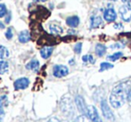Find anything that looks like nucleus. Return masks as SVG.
Returning <instances> with one entry per match:
<instances>
[{
    "mask_svg": "<svg viewBox=\"0 0 131 122\" xmlns=\"http://www.w3.org/2000/svg\"><path fill=\"white\" fill-rule=\"evenodd\" d=\"M47 122H61V121L59 120L58 119H56V118H51V119H49Z\"/></svg>",
    "mask_w": 131,
    "mask_h": 122,
    "instance_id": "obj_30",
    "label": "nucleus"
},
{
    "mask_svg": "<svg viewBox=\"0 0 131 122\" xmlns=\"http://www.w3.org/2000/svg\"><path fill=\"white\" fill-rule=\"evenodd\" d=\"M10 20H11V13H9L8 15H7L6 18H5V23H10Z\"/></svg>",
    "mask_w": 131,
    "mask_h": 122,
    "instance_id": "obj_29",
    "label": "nucleus"
},
{
    "mask_svg": "<svg viewBox=\"0 0 131 122\" xmlns=\"http://www.w3.org/2000/svg\"><path fill=\"white\" fill-rule=\"evenodd\" d=\"M101 109H102V113L104 116L105 119H109V120H114L115 119L113 112H112V110L109 107L106 100H103L102 101V103H101Z\"/></svg>",
    "mask_w": 131,
    "mask_h": 122,
    "instance_id": "obj_2",
    "label": "nucleus"
},
{
    "mask_svg": "<svg viewBox=\"0 0 131 122\" xmlns=\"http://www.w3.org/2000/svg\"><path fill=\"white\" fill-rule=\"evenodd\" d=\"M90 23H91V28L92 29H95V28L100 27L103 24V20L100 16H92L90 19Z\"/></svg>",
    "mask_w": 131,
    "mask_h": 122,
    "instance_id": "obj_11",
    "label": "nucleus"
},
{
    "mask_svg": "<svg viewBox=\"0 0 131 122\" xmlns=\"http://www.w3.org/2000/svg\"><path fill=\"white\" fill-rule=\"evenodd\" d=\"M62 110H63L65 113H69L70 110L72 112V105H71V99L65 97L62 100Z\"/></svg>",
    "mask_w": 131,
    "mask_h": 122,
    "instance_id": "obj_9",
    "label": "nucleus"
},
{
    "mask_svg": "<svg viewBox=\"0 0 131 122\" xmlns=\"http://www.w3.org/2000/svg\"><path fill=\"white\" fill-rule=\"evenodd\" d=\"M121 1H122L123 3L127 4V5H129V6H130V5H131V0H121Z\"/></svg>",
    "mask_w": 131,
    "mask_h": 122,
    "instance_id": "obj_32",
    "label": "nucleus"
},
{
    "mask_svg": "<svg viewBox=\"0 0 131 122\" xmlns=\"http://www.w3.org/2000/svg\"><path fill=\"white\" fill-rule=\"evenodd\" d=\"M8 62L5 61H0V74H5L8 71Z\"/></svg>",
    "mask_w": 131,
    "mask_h": 122,
    "instance_id": "obj_17",
    "label": "nucleus"
},
{
    "mask_svg": "<svg viewBox=\"0 0 131 122\" xmlns=\"http://www.w3.org/2000/svg\"><path fill=\"white\" fill-rule=\"evenodd\" d=\"M128 96V91L125 83H119L116 85L112 89L110 95V103L115 109H119L125 103Z\"/></svg>",
    "mask_w": 131,
    "mask_h": 122,
    "instance_id": "obj_1",
    "label": "nucleus"
},
{
    "mask_svg": "<svg viewBox=\"0 0 131 122\" xmlns=\"http://www.w3.org/2000/svg\"><path fill=\"white\" fill-rule=\"evenodd\" d=\"M119 15L121 18L126 23L131 21V7L129 5H123L119 8Z\"/></svg>",
    "mask_w": 131,
    "mask_h": 122,
    "instance_id": "obj_5",
    "label": "nucleus"
},
{
    "mask_svg": "<svg viewBox=\"0 0 131 122\" xmlns=\"http://www.w3.org/2000/svg\"><path fill=\"white\" fill-rule=\"evenodd\" d=\"M75 103H76L77 107H78L79 112H81V114L84 116H88V107L86 106L83 97L80 96V95H78V96L75 98Z\"/></svg>",
    "mask_w": 131,
    "mask_h": 122,
    "instance_id": "obj_3",
    "label": "nucleus"
},
{
    "mask_svg": "<svg viewBox=\"0 0 131 122\" xmlns=\"http://www.w3.org/2000/svg\"><path fill=\"white\" fill-rule=\"evenodd\" d=\"M40 1H42V2H46L47 0H40Z\"/></svg>",
    "mask_w": 131,
    "mask_h": 122,
    "instance_id": "obj_36",
    "label": "nucleus"
},
{
    "mask_svg": "<svg viewBox=\"0 0 131 122\" xmlns=\"http://www.w3.org/2000/svg\"><path fill=\"white\" fill-rule=\"evenodd\" d=\"M26 69L31 70V71H38V69H39V62H38V60L33 59V60H31L26 65Z\"/></svg>",
    "mask_w": 131,
    "mask_h": 122,
    "instance_id": "obj_15",
    "label": "nucleus"
},
{
    "mask_svg": "<svg viewBox=\"0 0 131 122\" xmlns=\"http://www.w3.org/2000/svg\"><path fill=\"white\" fill-rule=\"evenodd\" d=\"M70 63H71V64L74 63V60H71V61H70Z\"/></svg>",
    "mask_w": 131,
    "mask_h": 122,
    "instance_id": "obj_34",
    "label": "nucleus"
},
{
    "mask_svg": "<svg viewBox=\"0 0 131 122\" xmlns=\"http://www.w3.org/2000/svg\"><path fill=\"white\" fill-rule=\"evenodd\" d=\"M6 6L4 4H0V18L4 17L6 14Z\"/></svg>",
    "mask_w": 131,
    "mask_h": 122,
    "instance_id": "obj_23",
    "label": "nucleus"
},
{
    "mask_svg": "<svg viewBox=\"0 0 131 122\" xmlns=\"http://www.w3.org/2000/svg\"><path fill=\"white\" fill-rule=\"evenodd\" d=\"M18 39L21 43H27L28 41H29L30 39V34L28 30H23L19 34Z\"/></svg>",
    "mask_w": 131,
    "mask_h": 122,
    "instance_id": "obj_13",
    "label": "nucleus"
},
{
    "mask_svg": "<svg viewBox=\"0 0 131 122\" xmlns=\"http://www.w3.org/2000/svg\"><path fill=\"white\" fill-rule=\"evenodd\" d=\"M122 56H123V53H121V52H117V53H114L113 54L108 56L107 59L112 61V62H114V61H116V60H119V59Z\"/></svg>",
    "mask_w": 131,
    "mask_h": 122,
    "instance_id": "obj_20",
    "label": "nucleus"
},
{
    "mask_svg": "<svg viewBox=\"0 0 131 122\" xmlns=\"http://www.w3.org/2000/svg\"><path fill=\"white\" fill-rule=\"evenodd\" d=\"M53 51V47H48V46H47V47H44L43 48L40 50V54H41L42 58L47 59L52 54Z\"/></svg>",
    "mask_w": 131,
    "mask_h": 122,
    "instance_id": "obj_12",
    "label": "nucleus"
},
{
    "mask_svg": "<svg viewBox=\"0 0 131 122\" xmlns=\"http://www.w3.org/2000/svg\"><path fill=\"white\" fill-rule=\"evenodd\" d=\"M34 2H38V1H40V0H33Z\"/></svg>",
    "mask_w": 131,
    "mask_h": 122,
    "instance_id": "obj_35",
    "label": "nucleus"
},
{
    "mask_svg": "<svg viewBox=\"0 0 131 122\" xmlns=\"http://www.w3.org/2000/svg\"><path fill=\"white\" fill-rule=\"evenodd\" d=\"M123 46L121 45V44H115V46H112V48H121V47H122Z\"/></svg>",
    "mask_w": 131,
    "mask_h": 122,
    "instance_id": "obj_31",
    "label": "nucleus"
},
{
    "mask_svg": "<svg viewBox=\"0 0 131 122\" xmlns=\"http://www.w3.org/2000/svg\"><path fill=\"white\" fill-rule=\"evenodd\" d=\"M9 56V51L4 46H0V58L5 59Z\"/></svg>",
    "mask_w": 131,
    "mask_h": 122,
    "instance_id": "obj_18",
    "label": "nucleus"
},
{
    "mask_svg": "<svg viewBox=\"0 0 131 122\" xmlns=\"http://www.w3.org/2000/svg\"><path fill=\"white\" fill-rule=\"evenodd\" d=\"M7 104H8V99L6 95H3L0 97V106L5 108V106H7Z\"/></svg>",
    "mask_w": 131,
    "mask_h": 122,
    "instance_id": "obj_22",
    "label": "nucleus"
},
{
    "mask_svg": "<svg viewBox=\"0 0 131 122\" xmlns=\"http://www.w3.org/2000/svg\"><path fill=\"white\" fill-rule=\"evenodd\" d=\"M66 24L71 28H76L79 24V18L78 16H71L66 19Z\"/></svg>",
    "mask_w": 131,
    "mask_h": 122,
    "instance_id": "obj_10",
    "label": "nucleus"
},
{
    "mask_svg": "<svg viewBox=\"0 0 131 122\" xmlns=\"http://www.w3.org/2000/svg\"><path fill=\"white\" fill-rule=\"evenodd\" d=\"M88 117L89 118V119L92 122H103L102 119H101V118H100V116H99L96 108H95V106H93V105L88 106Z\"/></svg>",
    "mask_w": 131,
    "mask_h": 122,
    "instance_id": "obj_6",
    "label": "nucleus"
},
{
    "mask_svg": "<svg viewBox=\"0 0 131 122\" xmlns=\"http://www.w3.org/2000/svg\"><path fill=\"white\" fill-rule=\"evenodd\" d=\"M13 29L12 28H8L6 30V32H5V37H6L7 39H11V38H13Z\"/></svg>",
    "mask_w": 131,
    "mask_h": 122,
    "instance_id": "obj_25",
    "label": "nucleus"
},
{
    "mask_svg": "<svg viewBox=\"0 0 131 122\" xmlns=\"http://www.w3.org/2000/svg\"><path fill=\"white\" fill-rule=\"evenodd\" d=\"M95 54L99 57H102L104 56L106 53V47L104 45H102V44H97L95 46Z\"/></svg>",
    "mask_w": 131,
    "mask_h": 122,
    "instance_id": "obj_14",
    "label": "nucleus"
},
{
    "mask_svg": "<svg viewBox=\"0 0 131 122\" xmlns=\"http://www.w3.org/2000/svg\"><path fill=\"white\" fill-rule=\"evenodd\" d=\"M29 80L27 77H21V79H18L17 80H15L14 86L16 90H21V89L27 88L29 86Z\"/></svg>",
    "mask_w": 131,
    "mask_h": 122,
    "instance_id": "obj_8",
    "label": "nucleus"
},
{
    "mask_svg": "<svg viewBox=\"0 0 131 122\" xmlns=\"http://www.w3.org/2000/svg\"><path fill=\"white\" fill-rule=\"evenodd\" d=\"M4 28H5V25L2 23H0V29H4Z\"/></svg>",
    "mask_w": 131,
    "mask_h": 122,
    "instance_id": "obj_33",
    "label": "nucleus"
},
{
    "mask_svg": "<svg viewBox=\"0 0 131 122\" xmlns=\"http://www.w3.org/2000/svg\"><path fill=\"white\" fill-rule=\"evenodd\" d=\"M82 61L84 62H89V63H95V59L91 54H86L82 57Z\"/></svg>",
    "mask_w": 131,
    "mask_h": 122,
    "instance_id": "obj_21",
    "label": "nucleus"
},
{
    "mask_svg": "<svg viewBox=\"0 0 131 122\" xmlns=\"http://www.w3.org/2000/svg\"><path fill=\"white\" fill-rule=\"evenodd\" d=\"M69 73V69L64 65H55L53 66V74L56 77H65Z\"/></svg>",
    "mask_w": 131,
    "mask_h": 122,
    "instance_id": "obj_4",
    "label": "nucleus"
},
{
    "mask_svg": "<svg viewBox=\"0 0 131 122\" xmlns=\"http://www.w3.org/2000/svg\"><path fill=\"white\" fill-rule=\"evenodd\" d=\"M104 18L105 21H108V23H112L117 18V14H116V12L112 7H108L104 12Z\"/></svg>",
    "mask_w": 131,
    "mask_h": 122,
    "instance_id": "obj_7",
    "label": "nucleus"
},
{
    "mask_svg": "<svg viewBox=\"0 0 131 122\" xmlns=\"http://www.w3.org/2000/svg\"><path fill=\"white\" fill-rule=\"evenodd\" d=\"M114 29H123V26L121 23H116V24H114Z\"/></svg>",
    "mask_w": 131,
    "mask_h": 122,
    "instance_id": "obj_28",
    "label": "nucleus"
},
{
    "mask_svg": "<svg viewBox=\"0 0 131 122\" xmlns=\"http://www.w3.org/2000/svg\"><path fill=\"white\" fill-rule=\"evenodd\" d=\"M50 31L52 34L54 35H60L62 33V29L59 25L56 24H51L50 25Z\"/></svg>",
    "mask_w": 131,
    "mask_h": 122,
    "instance_id": "obj_16",
    "label": "nucleus"
},
{
    "mask_svg": "<svg viewBox=\"0 0 131 122\" xmlns=\"http://www.w3.org/2000/svg\"><path fill=\"white\" fill-rule=\"evenodd\" d=\"M112 68H113V64L110 63V62H104L100 64V70H99V71H104L106 70L112 69Z\"/></svg>",
    "mask_w": 131,
    "mask_h": 122,
    "instance_id": "obj_19",
    "label": "nucleus"
},
{
    "mask_svg": "<svg viewBox=\"0 0 131 122\" xmlns=\"http://www.w3.org/2000/svg\"><path fill=\"white\" fill-rule=\"evenodd\" d=\"M82 50V43H77L74 47V52L76 53H80Z\"/></svg>",
    "mask_w": 131,
    "mask_h": 122,
    "instance_id": "obj_24",
    "label": "nucleus"
},
{
    "mask_svg": "<svg viewBox=\"0 0 131 122\" xmlns=\"http://www.w3.org/2000/svg\"><path fill=\"white\" fill-rule=\"evenodd\" d=\"M4 118H5V110H4V107L0 106V122H3Z\"/></svg>",
    "mask_w": 131,
    "mask_h": 122,
    "instance_id": "obj_27",
    "label": "nucleus"
},
{
    "mask_svg": "<svg viewBox=\"0 0 131 122\" xmlns=\"http://www.w3.org/2000/svg\"><path fill=\"white\" fill-rule=\"evenodd\" d=\"M112 1H117V0H112Z\"/></svg>",
    "mask_w": 131,
    "mask_h": 122,
    "instance_id": "obj_37",
    "label": "nucleus"
},
{
    "mask_svg": "<svg viewBox=\"0 0 131 122\" xmlns=\"http://www.w3.org/2000/svg\"><path fill=\"white\" fill-rule=\"evenodd\" d=\"M74 122H88V120L86 118V116L82 115V116H79V117L77 118Z\"/></svg>",
    "mask_w": 131,
    "mask_h": 122,
    "instance_id": "obj_26",
    "label": "nucleus"
}]
</instances>
